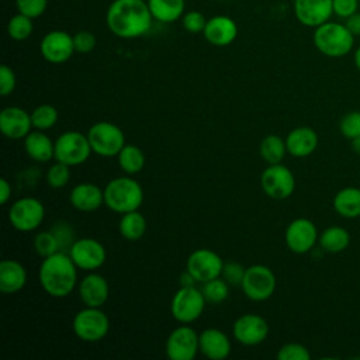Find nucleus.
<instances>
[{
	"label": "nucleus",
	"instance_id": "nucleus-1",
	"mask_svg": "<svg viewBox=\"0 0 360 360\" xmlns=\"http://www.w3.org/2000/svg\"><path fill=\"white\" fill-rule=\"evenodd\" d=\"M152 14L145 0H114L105 14L108 30L118 38L131 39L146 34L152 25Z\"/></svg>",
	"mask_w": 360,
	"mask_h": 360
},
{
	"label": "nucleus",
	"instance_id": "nucleus-2",
	"mask_svg": "<svg viewBox=\"0 0 360 360\" xmlns=\"http://www.w3.org/2000/svg\"><path fill=\"white\" fill-rule=\"evenodd\" d=\"M38 280L48 295L53 298L68 297L77 284V266L69 253L59 250L42 259Z\"/></svg>",
	"mask_w": 360,
	"mask_h": 360
},
{
	"label": "nucleus",
	"instance_id": "nucleus-3",
	"mask_svg": "<svg viewBox=\"0 0 360 360\" xmlns=\"http://www.w3.org/2000/svg\"><path fill=\"white\" fill-rule=\"evenodd\" d=\"M314 45L328 58H342L353 51L354 35L345 22L326 21L314 28Z\"/></svg>",
	"mask_w": 360,
	"mask_h": 360
},
{
	"label": "nucleus",
	"instance_id": "nucleus-4",
	"mask_svg": "<svg viewBox=\"0 0 360 360\" xmlns=\"http://www.w3.org/2000/svg\"><path fill=\"white\" fill-rule=\"evenodd\" d=\"M143 202L141 184L128 176L110 180L104 187V204L117 214L136 211Z\"/></svg>",
	"mask_w": 360,
	"mask_h": 360
},
{
	"label": "nucleus",
	"instance_id": "nucleus-5",
	"mask_svg": "<svg viewBox=\"0 0 360 360\" xmlns=\"http://www.w3.org/2000/svg\"><path fill=\"white\" fill-rule=\"evenodd\" d=\"M72 329L80 340L94 343L107 336L110 330V319L101 308L86 307L75 315Z\"/></svg>",
	"mask_w": 360,
	"mask_h": 360
},
{
	"label": "nucleus",
	"instance_id": "nucleus-6",
	"mask_svg": "<svg viewBox=\"0 0 360 360\" xmlns=\"http://www.w3.org/2000/svg\"><path fill=\"white\" fill-rule=\"evenodd\" d=\"M87 138L91 150L103 158L117 156L125 145L124 131L110 121L94 122L87 131Z\"/></svg>",
	"mask_w": 360,
	"mask_h": 360
},
{
	"label": "nucleus",
	"instance_id": "nucleus-7",
	"mask_svg": "<svg viewBox=\"0 0 360 360\" xmlns=\"http://www.w3.org/2000/svg\"><path fill=\"white\" fill-rule=\"evenodd\" d=\"M91 146L87 134L79 131H68L55 141V160L66 163L68 166H77L84 163L91 153Z\"/></svg>",
	"mask_w": 360,
	"mask_h": 360
},
{
	"label": "nucleus",
	"instance_id": "nucleus-8",
	"mask_svg": "<svg viewBox=\"0 0 360 360\" xmlns=\"http://www.w3.org/2000/svg\"><path fill=\"white\" fill-rule=\"evenodd\" d=\"M205 304L207 301L201 290L194 285L180 287L172 298L170 312L177 322L187 325L202 315Z\"/></svg>",
	"mask_w": 360,
	"mask_h": 360
},
{
	"label": "nucleus",
	"instance_id": "nucleus-9",
	"mask_svg": "<svg viewBox=\"0 0 360 360\" xmlns=\"http://www.w3.org/2000/svg\"><path fill=\"white\" fill-rule=\"evenodd\" d=\"M277 280L273 270L264 264H253L246 269L240 284L243 294L252 301H266L276 290Z\"/></svg>",
	"mask_w": 360,
	"mask_h": 360
},
{
	"label": "nucleus",
	"instance_id": "nucleus-10",
	"mask_svg": "<svg viewBox=\"0 0 360 360\" xmlns=\"http://www.w3.org/2000/svg\"><path fill=\"white\" fill-rule=\"evenodd\" d=\"M45 218L44 204L34 197H22L14 201L8 210L11 226L20 232L35 231Z\"/></svg>",
	"mask_w": 360,
	"mask_h": 360
},
{
	"label": "nucleus",
	"instance_id": "nucleus-11",
	"mask_svg": "<svg viewBox=\"0 0 360 360\" xmlns=\"http://www.w3.org/2000/svg\"><path fill=\"white\" fill-rule=\"evenodd\" d=\"M260 184L266 195L274 200H285L295 190V177L292 172L283 163L269 165L262 176Z\"/></svg>",
	"mask_w": 360,
	"mask_h": 360
},
{
	"label": "nucleus",
	"instance_id": "nucleus-12",
	"mask_svg": "<svg viewBox=\"0 0 360 360\" xmlns=\"http://www.w3.org/2000/svg\"><path fill=\"white\" fill-rule=\"evenodd\" d=\"M224 260L221 256L207 248L195 249L190 253L186 262V270L194 277L195 281L205 283L221 276Z\"/></svg>",
	"mask_w": 360,
	"mask_h": 360
},
{
	"label": "nucleus",
	"instance_id": "nucleus-13",
	"mask_svg": "<svg viewBox=\"0 0 360 360\" xmlns=\"http://www.w3.org/2000/svg\"><path fill=\"white\" fill-rule=\"evenodd\" d=\"M166 356L170 360H193L200 352V335L190 326L176 328L165 345Z\"/></svg>",
	"mask_w": 360,
	"mask_h": 360
},
{
	"label": "nucleus",
	"instance_id": "nucleus-14",
	"mask_svg": "<svg viewBox=\"0 0 360 360\" xmlns=\"http://www.w3.org/2000/svg\"><path fill=\"white\" fill-rule=\"evenodd\" d=\"M318 239L319 233L316 225L308 218H295L285 228V245L297 255H304L312 250Z\"/></svg>",
	"mask_w": 360,
	"mask_h": 360
},
{
	"label": "nucleus",
	"instance_id": "nucleus-15",
	"mask_svg": "<svg viewBox=\"0 0 360 360\" xmlns=\"http://www.w3.org/2000/svg\"><path fill=\"white\" fill-rule=\"evenodd\" d=\"M72 260L82 270H97L101 267L107 259L105 248L101 242L93 238H80L73 242L68 250Z\"/></svg>",
	"mask_w": 360,
	"mask_h": 360
},
{
	"label": "nucleus",
	"instance_id": "nucleus-16",
	"mask_svg": "<svg viewBox=\"0 0 360 360\" xmlns=\"http://www.w3.org/2000/svg\"><path fill=\"white\" fill-rule=\"evenodd\" d=\"M39 52L49 63H65L69 60L75 51L73 35L62 30H53L45 34L39 42Z\"/></svg>",
	"mask_w": 360,
	"mask_h": 360
},
{
	"label": "nucleus",
	"instance_id": "nucleus-17",
	"mask_svg": "<svg viewBox=\"0 0 360 360\" xmlns=\"http://www.w3.org/2000/svg\"><path fill=\"white\" fill-rule=\"evenodd\" d=\"M270 328L267 321L257 314L240 315L232 326V335L243 346H256L266 340Z\"/></svg>",
	"mask_w": 360,
	"mask_h": 360
},
{
	"label": "nucleus",
	"instance_id": "nucleus-18",
	"mask_svg": "<svg viewBox=\"0 0 360 360\" xmlns=\"http://www.w3.org/2000/svg\"><path fill=\"white\" fill-rule=\"evenodd\" d=\"M294 15L305 27L316 28L333 15L332 0H294Z\"/></svg>",
	"mask_w": 360,
	"mask_h": 360
},
{
	"label": "nucleus",
	"instance_id": "nucleus-19",
	"mask_svg": "<svg viewBox=\"0 0 360 360\" xmlns=\"http://www.w3.org/2000/svg\"><path fill=\"white\" fill-rule=\"evenodd\" d=\"M32 128L31 114L25 110L10 105L0 112V131L8 139H24Z\"/></svg>",
	"mask_w": 360,
	"mask_h": 360
},
{
	"label": "nucleus",
	"instance_id": "nucleus-20",
	"mask_svg": "<svg viewBox=\"0 0 360 360\" xmlns=\"http://www.w3.org/2000/svg\"><path fill=\"white\" fill-rule=\"evenodd\" d=\"M202 35L214 46H226L236 39L238 25L228 15H214L207 20Z\"/></svg>",
	"mask_w": 360,
	"mask_h": 360
},
{
	"label": "nucleus",
	"instance_id": "nucleus-21",
	"mask_svg": "<svg viewBox=\"0 0 360 360\" xmlns=\"http://www.w3.org/2000/svg\"><path fill=\"white\" fill-rule=\"evenodd\" d=\"M110 295L107 280L98 273H89L79 283V297L84 307L101 308Z\"/></svg>",
	"mask_w": 360,
	"mask_h": 360
},
{
	"label": "nucleus",
	"instance_id": "nucleus-22",
	"mask_svg": "<svg viewBox=\"0 0 360 360\" xmlns=\"http://www.w3.org/2000/svg\"><path fill=\"white\" fill-rule=\"evenodd\" d=\"M232 345L226 333L217 328H207L200 333V352L210 360H224L231 354Z\"/></svg>",
	"mask_w": 360,
	"mask_h": 360
},
{
	"label": "nucleus",
	"instance_id": "nucleus-23",
	"mask_svg": "<svg viewBox=\"0 0 360 360\" xmlns=\"http://www.w3.org/2000/svg\"><path fill=\"white\" fill-rule=\"evenodd\" d=\"M69 201L73 208L82 212L96 211L104 204V188L93 183H80L70 190Z\"/></svg>",
	"mask_w": 360,
	"mask_h": 360
},
{
	"label": "nucleus",
	"instance_id": "nucleus-24",
	"mask_svg": "<svg viewBox=\"0 0 360 360\" xmlns=\"http://www.w3.org/2000/svg\"><path fill=\"white\" fill-rule=\"evenodd\" d=\"M318 134L309 127H297L285 136L287 152L294 158H307L318 148Z\"/></svg>",
	"mask_w": 360,
	"mask_h": 360
},
{
	"label": "nucleus",
	"instance_id": "nucleus-25",
	"mask_svg": "<svg viewBox=\"0 0 360 360\" xmlns=\"http://www.w3.org/2000/svg\"><path fill=\"white\" fill-rule=\"evenodd\" d=\"M27 284L25 267L14 259H4L0 263V291L3 294H15Z\"/></svg>",
	"mask_w": 360,
	"mask_h": 360
},
{
	"label": "nucleus",
	"instance_id": "nucleus-26",
	"mask_svg": "<svg viewBox=\"0 0 360 360\" xmlns=\"http://www.w3.org/2000/svg\"><path fill=\"white\" fill-rule=\"evenodd\" d=\"M24 149L27 155L35 162H49L55 158V142L42 131H31L24 138Z\"/></svg>",
	"mask_w": 360,
	"mask_h": 360
},
{
	"label": "nucleus",
	"instance_id": "nucleus-27",
	"mask_svg": "<svg viewBox=\"0 0 360 360\" xmlns=\"http://www.w3.org/2000/svg\"><path fill=\"white\" fill-rule=\"evenodd\" d=\"M333 210L343 218L354 219L360 217V188L343 187L333 197Z\"/></svg>",
	"mask_w": 360,
	"mask_h": 360
},
{
	"label": "nucleus",
	"instance_id": "nucleus-28",
	"mask_svg": "<svg viewBox=\"0 0 360 360\" xmlns=\"http://www.w3.org/2000/svg\"><path fill=\"white\" fill-rule=\"evenodd\" d=\"M153 20L159 22H174L184 14V0H146Z\"/></svg>",
	"mask_w": 360,
	"mask_h": 360
},
{
	"label": "nucleus",
	"instance_id": "nucleus-29",
	"mask_svg": "<svg viewBox=\"0 0 360 360\" xmlns=\"http://www.w3.org/2000/svg\"><path fill=\"white\" fill-rule=\"evenodd\" d=\"M318 243L328 253H340L350 245V233L343 226L332 225L319 233Z\"/></svg>",
	"mask_w": 360,
	"mask_h": 360
},
{
	"label": "nucleus",
	"instance_id": "nucleus-30",
	"mask_svg": "<svg viewBox=\"0 0 360 360\" xmlns=\"http://www.w3.org/2000/svg\"><path fill=\"white\" fill-rule=\"evenodd\" d=\"M120 233L127 240H138L146 232V218L136 210L122 214L118 224Z\"/></svg>",
	"mask_w": 360,
	"mask_h": 360
},
{
	"label": "nucleus",
	"instance_id": "nucleus-31",
	"mask_svg": "<svg viewBox=\"0 0 360 360\" xmlns=\"http://www.w3.org/2000/svg\"><path fill=\"white\" fill-rule=\"evenodd\" d=\"M118 166L127 174H136L145 167V155L136 145H124V148L117 155Z\"/></svg>",
	"mask_w": 360,
	"mask_h": 360
},
{
	"label": "nucleus",
	"instance_id": "nucleus-32",
	"mask_svg": "<svg viewBox=\"0 0 360 360\" xmlns=\"http://www.w3.org/2000/svg\"><path fill=\"white\" fill-rule=\"evenodd\" d=\"M259 152H260V156L263 158V160L267 162L269 165L281 163L285 153H288L287 146H285V139H283L281 136L274 135V134L267 135L262 139Z\"/></svg>",
	"mask_w": 360,
	"mask_h": 360
},
{
	"label": "nucleus",
	"instance_id": "nucleus-33",
	"mask_svg": "<svg viewBox=\"0 0 360 360\" xmlns=\"http://www.w3.org/2000/svg\"><path fill=\"white\" fill-rule=\"evenodd\" d=\"M32 20L34 18H31L22 13L14 14L7 22L8 37L14 41H25L27 38H30V35L34 31Z\"/></svg>",
	"mask_w": 360,
	"mask_h": 360
},
{
	"label": "nucleus",
	"instance_id": "nucleus-34",
	"mask_svg": "<svg viewBox=\"0 0 360 360\" xmlns=\"http://www.w3.org/2000/svg\"><path fill=\"white\" fill-rule=\"evenodd\" d=\"M32 127L39 131L52 128L58 121V110L51 104H41L31 112Z\"/></svg>",
	"mask_w": 360,
	"mask_h": 360
},
{
	"label": "nucleus",
	"instance_id": "nucleus-35",
	"mask_svg": "<svg viewBox=\"0 0 360 360\" xmlns=\"http://www.w3.org/2000/svg\"><path fill=\"white\" fill-rule=\"evenodd\" d=\"M202 295L205 298L207 302L210 304H221L222 301H225L228 298V294H229V284L221 278V277H217V278H212L210 281H205L202 283Z\"/></svg>",
	"mask_w": 360,
	"mask_h": 360
},
{
	"label": "nucleus",
	"instance_id": "nucleus-36",
	"mask_svg": "<svg viewBox=\"0 0 360 360\" xmlns=\"http://www.w3.org/2000/svg\"><path fill=\"white\" fill-rule=\"evenodd\" d=\"M34 249L42 259L60 250L59 242H58L55 233L51 229L49 231H42V232L35 235Z\"/></svg>",
	"mask_w": 360,
	"mask_h": 360
},
{
	"label": "nucleus",
	"instance_id": "nucleus-37",
	"mask_svg": "<svg viewBox=\"0 0 360 360\" xmlns=\"http://www.w3.org/2000/svg\"><path fill=\"white\" fill-rule=\"evenodd\" d=\"M339 131L349 141L360 136V110L346 112L339 121Z\"/></svg>",
	"mask_w": 360,
	"mask_h": 360
},
{
	"label": "nucleus",
	"instance_id": "nucleus-38",
	"mask_svg": "<svg viewBox=\"0 0 360 360\" xmlns=\"http://www.w3.org/2000/svg\"><path fill=\"white\" fill-rule=\"evenodd\" d=\"M69 179H70V166L58 160L46 172V181L52 188L65 187Z\"/></svg>",
	"mask_w": 360,
	"mask_h": 360
},
{
	"label": "nucleus",
	"instance_id": "nucleus-39",
	"mask_svg": "<svg viewBox=\"0 0 360 360\" xmlns=\"http://www.w3.org/2000/svg\"><path fill=\"white\" fill-rule=\"evenodd\" d=\"M276 357L278 360H309L311 353L307 346L297 342H290L278 349Z\"/></svg>",
	"mask_w": 360,
	"mask_h": 360
},
{
	"label": "nucleus",
	"instance_id": "nucleus-40",
	"mask_svg": "<svg viewBox=\"0 0 360 360\" xmlns=\"http://www.w3.org/2000/svg\"><path fill=\"white\" fill-rule=\"evenodd\" d=\"M207 24V18L201 11L191 10L183 14L181 17V25L183 28L190 34H200L204 31Z\"/></svg>",
	"mask_w": 360,
	"mask_h": 360
},
{
	"label": "nucleus",
	"instance_id": "nucleus-41",
	"mask_svg": "<svg viewBox=\"0 0 360 360\" xmlns=\"http://www.w3.org/2000/svg\"><path fill=\"white\" fill-rule=\"evenodd\" d=\"M48 0H15V7L18 13H22L31 18L42 15L46 10Z\"/></svg>",
	"mask_w": 360,
	"mask_h": 360
},
{
	"label": "nucleus",
	"instance_id": "nucleus-42",
	"mask_svg": "<svg viewBox=\"0 0 360 360\" xmlns=\"http://www.w3.org/2000/svg\"><path fill=\"white\" fill-rule=\"evenodd\" d=\"M245 271H246V269L240 263L226 262V263H224L221 276L228 284L240 285L243 281V277H245Z\"/></svg>",
	"mask_w": 360,
	"mask_h": 360
},
{
	"label": "nucleus",
	"instance_id": "nucleus-43",
	"mask_svg": "<svg viewBox=\"0 0 360 360\" xmlns=\"http://www.w3.org/2000/svg\"><path fill=\"white\" fill-rule=\"evenodd\" d=\"M51 231L55 233V236L59 242L60 250L62 252H65V249L69 250L75 242V232H73L72 226L66 222H58V224H55V226Z\"/></svg>",
	"mask_w": 360,
	"mask_h": 360
},
{
	"label": "nucleus",
	"instance_id": "nucleus-44",
	"mask_svg": "<svg viewBox=\"0 0 360 360\" xmlns=\"http://www.w3.org/2000/svg\"><path fill=\"white\" fill-rule=\"evenodd\" d=\"M75 51L79 53H89L96 46V37L93 32L82 30L73 35Z\"/></svg>",
	"mask_w": 360,
	"mask_h": 360
},
{
	"label": "nucleus",
	"instance_id": "nucleus-45",
	"mask_svg": "<svg viewBox=\"0 0 360 360\" xmlns=\"http://www.w3.org/2000/svg\"><path fill=\"white\" fill-rule=\"evenodd\" d=\"M15 84H17V79H15L14 70L7 65H1L0 66V94L1 96L11 94L15 89Z\"/></svg>",
	"mask_w": 360,
	"mask_h": 360
},
{
	"label": "nucleus",
	"instance_id": "nucleus-46",
	"mask_svg": "<svg viewBox=\"0 0 360 360\" xmlns=\"http://www.w3.org/2000/svg\"><path fill=\"white\" fill-rule=\"evenodd\" d=\"M333 15L346 20L359 10V0H332Z\"/></svg>",
	"mask_w": 360,
	"mask_h": 360
},
{
	"label": "nucleus",
	"instance_id": "nucleus-47",
	"mask_svg": "<svg viewBox=\"0 0 360 360\" xmlns=\"http://www.w3.org/2000/svg\"><path fill=\"white\" fill-rule=\"evenodd\" d=\"M345 25L349 28V31L354 35V37H359L360 35V13H354L353 15L347 17L345 20Z\"/></svg>",
	"mask_w": 360,
	"mask_h": 360
},
{
	"label": "nucleus",
	"instance_id": "nucleus-48",
	"mask_svg": "<svg viewBox=\"0 0 360 360\" xmlns=\"http://www.w3.org/2000/svg\"><path fill=\"white\" fill-rule=\"evenodd\" d=\"M11 197V184L7 181V179H0V201L1 204H7V201Z\"/></svg>",
	"mask_w": 360,
	"mask_h": 360
},
{
	"label": "nucleus",
	"instance_id": "nucleus-49",
	"mask_svg": "<svg viewBox=\"0 0 360 360\" xmlns=\"http://www.w3.org/2000/svg\"><path fill=\"white\" fill-rule=\"evenodd\" d=\"M350 146H352V150L357 155H360V136L354 138L350 141Z\"/></svg>",
	"mask_w": 360,
	"mask_h": 360
},
{
	"label": "nucleus",
	"instance_id": "nucleus-50",
	"mask_svg": "<svg viewBox=\"0 0 360 360\" xmlns=\"http://www.w3.org/2000/svg\"><path fill=\"white\" fill-rule=\"evenodd\" d=\"M353 60H354V66L357 68V70L360 72V45L356 48L354 51V56H353Z\"/></svg>",
	"mask_w": 360,
	"mask_h": 360
}]
</instances>
